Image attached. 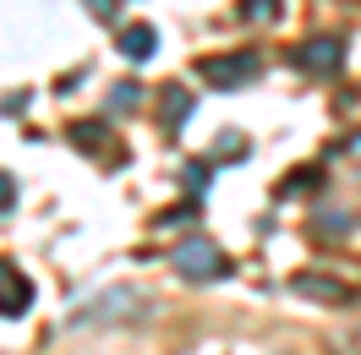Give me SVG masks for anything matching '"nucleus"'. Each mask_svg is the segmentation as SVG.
<instances>
[{"label": "nucleus", "instance_id": "12", "mask_svg": "<svg viewBox=\"0 0 361 355\" xmlns=\"http://www.w3.org/2000/svg\"><path fill=\"white\" fill-rule=\"evenodd\" d=\"M274 11H279L274 0H241V17L247 23H274Z\"/></svg>", "mask_w": 361, "mask_h": 355}, {"label": "nucleus", "instance_id": "10", "mask_svg": "<svg viewBox=\"0 0 361 355\" xmlns=\"http://www.w3.org/2000/svg\"><path fill=\"white\" fill-rule=\"evenodd\" d=\"M137 104H142V88H137V82H115V88H110V110L115 115L137 110Z\"/></svg>", "mask_w": 361, "mask_h": 355}, {"label": "nucleus", "instance_id": "4", "mask_svg": "<svg viewBox=\"0 0 361 355\" xmlns=\"http://www.w3.org/2000/svg\"><path fill=\"white\" fill-rule=\"evenodd\" d=\"M295 66L312 71V77H334L345 66V44L339 39H307V44H295Z\"/></svg>", "mask_w": 361, "mask_h": 355}, {"label": "nucleus", "instance_id": "15", "mask_svg": "<svg viewBox=\"0 0 361 355\" xmlns=\"http://www.w3.org/2000/svg\"><path fill=\"white\" fill-rule=\"evenodd\" d=\"M88 11L99 17V23H115V11H121V6H115V0H88Z\"/></svg>", "mask_w": 361, "mask_h": 355}, {"label": "nucleus", "instance_id": "9", "mask_svg": "<svg viewBox=\"0 0 361 355\" xmlns=\"http://www.w3.org/2000/svg\"><path fill=\"white\" fill-rule=\"evenodd\" d=\"M104 126H99V120H77V126H71V142H77V148H82V154H99V148H104Z\"/></svg>", "mask_w": 361, "mask_h": 355}, {"label": "nucleus", "instance_id": "16", "mask_svg": "<svg viewBox=\"0 0 361 355\" xmlns=\"http://www.w3.org/2000/svg\"><path fill=\"white\" fill-rule=\"evenodd\" d=\"M27 110V99L23 93H11V99H0V115H23Z\"/></svg>", "mask_w": 361, "mask_h": 355}, {"label": "nucleus", "instance_id": "1", "mask_svg": "<svg viewBox=\"0 0 361 355\" xmlns=\"http://www.w3.org/2000/svg\"><path fill=\"white\" fill-rule=\"evenodd\" d=\"M142 306H148V295H142V289L115 285V289L88 295L82 306L71 311V323H77V328H88V323H126V317H142Z\"/></svg>", "mask_w": 361, "mask_h": 355}, {"label": "nucleus", "instance_id": "3", "mask_svg": "<svg viewBox=\"0 0 361 355\" xmlns=\"http://www.w3.org/2000/svg\"><path fill=\"white\" fill-rule=\"evenodd\" d=\"M197 71H203V82H214V88H241V82H252L263 71V61H257V49H235V55L197 61Z\"/></svg>", "mask_w": 361, "mask_h": 355}, {"label": "nucleus", "instance_id": "17", "mask_svg": "<svg viewBox=\"0 0 361 355\" xmlns=\"http://www.w3.org/2000/svg\"><path fill=\"white\" fill-rule=\"evenodd\" d=\"M17 202V186H11V175H0V208H11Z\"/></svg>", "mask_w": 361, "mask_h": 355}, {"label": "nucleus", "instance_id": "11", "mask_svg": "<svg viewBox=\"0 0 361 355\" xmlns=\"http://www.w3.org/2000/svg\"><path fill=\"white\" fill-rule=\"evenodd\" d=\"M317 235H323V241H339V235H350V219H345V213H323V219H317Z\"/></svg>", "mask_w": 361, "mask_h": 355}, {"label": "nucleus", "instance_id": "14", "mask_svg": "<svg viewBox=\"0 0 361 355\" xmlns=\"http://www.w3.org/2000/svg\"><path fill=\"white\" fill-rule=\"evenodd\" d=\"M214 158H247V142L230 132V142H219V148H214Z\"/></svg>", "mask_w": 361, "mask_h": 355}, {"label": "nucleus", "instance_id": "6", "mask_svg": "<svg viewBox=\"0 0 361 355\" xmlns=\"http://www.w3.org/2000/svg\"><path fill=\"white\" fill-rule=\"evenodd\" d=\"M290 289H295V295H307V301H329V306H345V301H350V285L323 279V273H295Z\"/></svg>", "mask_w": 361, "mask_h": 355}, {"label": "nucleus", "instance_id": "7", "mask_svg": "<svg viewBox=\"0 0 361 355\" xmlns=\"http://www.w3.org/2000/svg\"><path fill=\"white\" fill-rule=\"evenodd\" d=\"M154 49H159V33H154L148 23L121 27V55H126V61H137V66H142V61H154Z\"/></svg>", "mask_w": 361, "mask_h": 355}, {"label": "nucleus", "instance_id": "13", "mask_svg": "<svg viewBox=\"0 0 361 355\" xmlns=\"http://www.w3.org/2000/svg\"><path fill=\"white\" fill-rule=\"evenodd\" d=\"M203 186H208V164L192 158V164H186V192H203Z\"/></svg>", "mask_w": 361, "mask_h": 355}, {"label": "nucleus", "instance_id": "5", "mask_svg": "<svg viewBox=\"0 0 361 355\" xmlns=\"http://www.w3.org/2000/svg\"><path fill=\"white\" fill-rule=\"evenodd\" d=\"M33 306V285H27L23 268L0 263V317H23V311Z\"/></svg>", "mask_w": 361, "mask_h": 355}, {"label": "nucleus", "instance_id": "8", "mask_svg": "<svg viewBox=\"0 0 361 355\" xmlns=\"http://www.w3.org/2000/svg\"><path fill=\"white\" fill-rule=\"evenodd\" d=\"M192 115V93L186 88H164V110H159V120H164V132H176L180 120Z\"/></svg>", "mask_w": 361, "mask_h": 355}, {"label": "nucleus", "instance_id": "2", "mask_svg": "<svg viewBox=\"0 0 361 355\" xmlns=\"http://www.w3.org/2000/svg\"><path fill=\"white\" fill-rule=\"evenodd\" d=\"M176 273H180V279H192V285H214V279H225V273H230V257L214 241L192 235V241L176 246Z\"/></svg>", "mask_w": 361, "mask_h": 355}]
</instances>
